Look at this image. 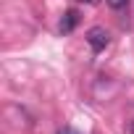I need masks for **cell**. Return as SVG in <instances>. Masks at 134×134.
Listing matches in <instances>:
<instances>
[{"instance_id": "4", "label": "cell", "mask_w": 134, "mask_h": 134, "mask_svg": "<svg viewBox=\"0 0 134 134\" xmlns=\"http://www.w3.org/2000/svg\"><path fill=\"white\" fill-rule=\"evenodd\" d=\"M55 134H79V131H76V129H71V126H60Z\"/></svg>"}, {"instance_id": "1", "label": "cell", "mask_w": 134, "mask_h": 134, "mask_svg": "<svg viewBox=\"0 0 134 134\" xmlns=\"http://www.w3.org/2000/svg\"><path fill=\"white\" fill-rule=\"evenodd\" d=\"M87 42H90V47H92L95 53H100V50L108 47V32H105L103 26H92V29L87 32Z\"/></svg>"}, {"instance_id": "3", "label": "cell", "mask_w": 134, "mask_h": 134, "mask_svg": "<svg viewBox=\"0 0 134 134\" xmlns=\"http://www.w3.org/2000/svg\"><path fill=\"white\" fill-rule=\"evenodd\" d=\"M105 3H108L110 8H116V11H118V8H126V5H129V0H105Z\"/></svg>"}, {"instance_id": "6", "label": "cell", "mask_w": 134, "mask_h": 134, "mask_svg": "<svg viewBox=\"0 0 134 134\" xmlns=\"http://www.w3.org/2000/svg\"><path fill=\"white\" fill-rule=\"evenodd\" d=\"M131 134H134V121H131Z\"/></svg>"}, {"instance_id": "5", "label": "cell", "mask_w": 134, "mask_h": 134, "mask_svg": "<svg viewBox=\"0 0 134 134\" xmlns=\"http://www.w3.org/2000/svg\"><path fill=\"white\" fill-rule=\"evenodd\" d=\"M79 3H87V5H97L100 0H79Z\"/></svg>"}, {"instance_id": "2", "label": "cell", "mask_w": 134, "mask_h": 134, "mask_svg": "<svg viewBox=\"0 0 134 134\" xmlns=\"http://www.w3.org/2000/svg\"><path fill=\"white\" fill-rule=\"evenodd\" d=\"M76 24H79V13L71 8V11H66V13H63V19H60L58 29H60V34H71V32L76 29Z\"/></svg>"}]
</instances>
